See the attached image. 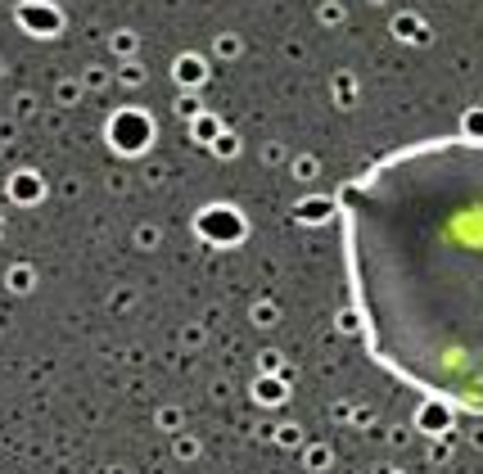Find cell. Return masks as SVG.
<instances>
[{
    "label": "cell",
    "mask_w": 483,
    "mask_h": 474,
    "mask_svg": "<svg viewBox=\"0 0 483 474\" xmlns=\"http://www.w3.org/2000/svg\"><path fill=\"white\" fill-rule=\"evenodd\" d=\"M339 222L366 353L483 416V140L384 154L339 190Z\"/></svg>",
    "instance_id": "cell-1"
}]
</instances>
